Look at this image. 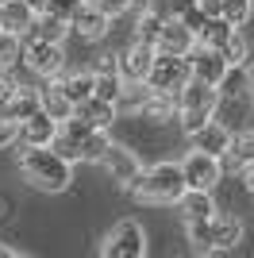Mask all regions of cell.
Listing matches in <instances>:
<instances>
[{
    "label": "cell",
    "instance_id": "cell-1",
    "mask_svg": "<svg viewBox=\"0 0 254 258\" xmlns=\"http://www.w3.org/2000/svg\"><path fill=\"white\" fill-rule=\"evenodd\" d=\"M23 181L39 193H66L74 185V162H66L54 147H16Z\"/></svg>",
    "mask_w": 254,
    "mask_h": 258
},
{
    "label": "cell",
    "instance_id": "cell-2",
    "mask_svg": "<svg viewBox=\"0 0 254 258\" xmlns=\"http://www.w3.org/2000/svg\"><path fill=\"white\" fill-rule=\"evenodd\" d=\"M123 189L143 205H177V197L185 193L181 162H154L150 170H139V177H131Z\"/></svg>",
    "mask_w": 254,
    "mask_h": 258
},
{
    "label": "cell",
    "instance_id": "cell-3",
    "mask_svg": "<svg viewBox=\"0 0 254 258\" xmlns=\"http://www.w3.org/2000/svg\"><path fill=\"white\" fill-rule=\"evenodd\" d=\"M216 100H220L216 85H208V81H201V77H189V85L177 93V123H181V131L189 135V131L204 127V123L212 119Z\"/></svg>",
    "mask_w": 254,
    "mask_h": 258
},
{
    "label": "cell",
    "instance_id": "cell-4",
    "mask_svg": "<svg viewBox=\"0 0 254 258\" xmlns=\"http://www.w3.org/2000/svg\"><path fill=\"white\" fill-rule=\"evenodd\" d=\"M193 77V62L189 54H154V62H150V74H147V85L154 93H173L177 97L181 89L189 85Z\"/></svg>",
    "mask_w": 254,
    "mask_h": 258
},
{
    "label": "cell",
    "instance_id": "cell-5",
    "mask_svg": "<svg viewBox=\"0 0 254 258\" xmlns=\"http://www.w3.org/2000/svg\"><path fill=\"white\" fill-rule=\"evenodd\" d=\"M20 58L31 66L39 77H54L66 70V43H46V39H20Z\"/></svg>",
    "mask_w": 254,
    "mask_h": 258
},
{
    "label": "cell",
    "instance_id": "cell-6",
    "mask_svg": "<svg viewBox=\"0 0 254 258\" xmlns=\"http://www.w3.org/2000/svg\"><path fill=\"white\" fill-rule=\"evenodd\" d=\"M104 254L108 258H143L147 254V231L135 220H119L112 227V235L104 239Z\"/></svg>",
    "mask_w": 254,
    "mask_h": 258
},
{
    "label": "cell",
    "instance_id": "cell-7",
    "mask_svg": "<svg viewBox=\"0 0 254 258\" xmlns=\"http://www.w3.org/2000/svg\"><path fill=\"white\" fill-rule=\"evenodd\" d=\"M181 173H185V189H216L223 181L220 177V158L216 154H204V151H193L185 154L181 162Z\"/></svg>",
    "mask_w": 254,
    "mask_h": 258
},
{
    "label": "cell",
    "instance_id": "cell-8",
    "mask_svg": "<svg viewBox=\"0 0 254 258\" xmlns=\"http://www.w3.org/2000/svg\"><path fill=\"white\" fill-rule=\"evenodd\" d=\"M154 46L150 43H139V39H131L127 46H119L116 50V70L123 81H147L150 74V62H154Z\"/></svg>",
    "mask_w": 254,
    "mask_h": 258
},
{
    "label": "cell",
    "instance_id": "cell-9",
    "mask_svg": "<svg viewBox=\"0 0 254 258\" xmlns=\"http://www.w3.org/2000/svg\"><path fill=\"white\" fill-rule=\"evenodd\" d=\"M212 119H220L231 135L254 127V97L250 93H246V97H220L216 108H212Z\"/></svg>",
    "mask_w": 254,
    "mask_h": 258
},
{
    "label": "cell",
    "instance_id": "cell-10",
    "mask_svg": "<svg viewBox=\"0 0 254 258\" xmlns=\"http://www.w3.org/2000/svg\"><path fill=\"white\" fill-rule=\"evenodd\" d=\"M108 27H112V16H104V12L96 8V4H89V0H81V8L70 16V31H74L77 39H85V43H100L108 35Z\"/></svg>",
    "mask_w": 254,
    "mask_h": 258
},
{
    "label": "cell",
    "instance_id": "cell-11",
    "mask_svg": "<svg viewBox=\"0 0 254 258\" xmlns=\"http://www.w3.org/2000/svg\"><path fill=\"white\" fill-rule=\"evenodd\" d=\"M58 135V119L50 112H35V116L20 119V131H16V147H50V139Z\"/></svg>",
    "mask_w": 254,
    "mask_h": 258
},
{
    "label": "cell",
    "instance_id": "cell-12",
    "mask_svg": "<svg viewBox=\"0 0 254 258\" xmlns=\"http://www.w3.org/2000/svg\"><path fill=\"white\" fill-rule=\"evenodd\" d=\"M100 166H104L108 177L119 181V185H127L131 177H139V170H143V166H139V154L131 151V147H123V143H112L104 151V158H100Z\"/></svg>",
    "mask_w": 254,
    "mask_h": 258
},
{
    "label": "cell",
    "instance_id": "cell-13",
    "mask_svg": "<svg viewBox=\"0 0 254 258\" xmlns=\"http://www.w3.org/2000/svg\"><path fill=\"white\" fill-rule=\"evenodd\" d=\"M189 62H193V77H201V81H208V85H220L223 70H227V58H223V50H216V46H193L189 50Z\"/></svg>",
    "mask_w": 254,
    "mask_h": 258
},
{
    "label": "cell",
    "instance_id": "cell-14",
    "mask_svg": "<svg viewBox=\"0 0 254 258\" xmlns=\"http://www.w3.org/2000/svg\"><path fill=\"white\" fill-rule=\"evenodd\" d=\"M135 119L143 127H166L169 119H177V97L173 93H150Z\"/></svg>",
    "mask_w": 254,
    "mask_h": 258
},
{
    "label": "cell",
    "instance_id": "cell-15",
    "mask_svg": "<svg viewBox=\"0 0 254 258\" xmlns=\"http://www.w3.org/2000/svg\"><path fill=\"white\" fill-rule=\"evenodd\" d=\"M243 220L235 212H212V250H231V247H239L243 243Z\"/></svg>",
    "mask_w": 254,
    "mask_h": 258
},
{
    "label": "cell",
    "instance_id": "cell-16",
    "mask_svg": "<svg viewBox=\"0 0 254 258\" xmlns=\"http://www.w3.org/2000/svg\"><path fill=\"white\" fill-rule=\"evenodd\" d=\"M189 147H193V151H204V154H216V158H220V154L231 147V131L223 127L220 119H208L204 127L189 131Z\"/></svg>",
    "mask_w": 254,
    "mask_h": 258
},
{
    "label": "cell",
    "instance_id": "cell-17",
    "mask_svg": "<svg viewBox=\"0 0 254 258\" xmlns=\"http://www.w3.org/2000/svg\"><path fill=\"white\" fill-rule=\"evenodd\" d=\"M193 46H197V35H193L181 20H173V16H169V20L162 23V31H158L154 50H162V54H189Z\"/></svg>",
    "mask_w": 254,
    "mask_h": 258
},
{
    "label": "cell",
    "instance_id": "cell-18",
    "mask_svg": "<svg viewBox=\"0 0 254 258\" xmlns=\"http://www.w3.org/2000/svg\"><path fill=\"white\" fill-rule=\"evenodd\" d=\"M20 39H46V43H66V39H70V20L54 16V12H35L31 27H27Z\"/></svg>",
    "mask_w": 254,
    "mask_h": 258
},
{
    "label": "cell",
    "instance_id": "cell-19",
    "mask_svg": "<svg viewBox=\"0 0 254 258\" xmlns=\"http://www.w3.org/2000/svg\"><path fill=\"white\" fill-rule=\"evenodd\" d=\"M74 116L85 119L89 127H116L119 116H116V104L112 100H100V97H85L74 104Z\"/></svg>",
    "mask_w": 254,
    "mask_h": 258
},
{
    "label": "cell",
    "instance_id": "cell-20",
    "mask_svg": "<svg viewBox=\"0 0 254 258\" xmlns=\"http://www.w3.org/2000/svg\"><path fill=\"white\" fill-rule=\"evenodd\" d=\"M177 212L181 220H208L216 212V201H212V189H185L177 197Z\"/></svg>",
    "mask_w": 254,
    "mask_h": 258
},
{
    "label": "cell",
    "instance_id": "cell-21",
    "mask_svg": "<svg viewBox=\"0 0 254 258\" xmlns=\"http://www.w3.org/2000/svg\"><path fill=\"white\" fill-rule=\"evenodd\" d=\"M216 93H220V97H246V93H250V70H246V62L227 66L223 77H220V85H216Z\"/></svg>",
    "mask_w": 254,
    "mask_h": 258
},
{
    "label": "cell",
    "instance_id": "cell-22",
    "mask_svg": "<svg viewBox=\"0 0 254 258\" xmlns=\"http://www.w3.org/2000/svg\"><path fill=\"white\" fill-rule=\"evenodd\" d=\"M42 112H50L54 119H70L74 116V100L62 93L58 77H46V85H42Z\"/></svg>",
    "mask_w": 254,
    "mask_h": 258
},
{
    "label": "cell",
    "instance_id": "cell-23",
    "mask_svg": "<svg viewBox=\"0 0 254 258\" xmlns=\"http://www.w3.org/2000/svg\"><path fill=\"white\" fill-rule=\"evenodd\" d=\"M235 31H239V27H231V23L223 20V16H208V20H204V27L197 31V43H201V46H216V50H223V46H227V39H231Z\"/></svg>",
    "mask_w": 254,
    "mask_h": 258
},
{
    "label": "cell",
    "instance_id": "cell-24",
    "mask_svg": "<svg viewBox=\"0 0 254 258\" xmlns=\"http://www.w3.org/2000/svg\"><path fill=\"white\" fill-rule=\"evenodd\" d=\"M35 20V8L27 0H4V16H0V27H8L12 35H23Z\"/></svg>",
    "mask_w": 254,
    "mask_h": 258
},
{
    "label": "cell",
    "instance_id": "cell-25",
    "mask_svg": "<svg viewBox=\"0 0 254 258\" xmlns=\"http://www.w3.org/2000/svg\"><path fill=\"white\" fill-rule=\"evenodd\" d=\"M54 77H58L62 93L74 100V104L85 100V97H93V70H74V74H66V70H62V74H54Z\"/></svg>",
    "mask_w": 254,
    "mask_h": 258
},
{
    "label": "cell",
    "instance_id": "cell-26",
    "mask_svg": "<svg viewBox=\"0 0 254 258\" xmlns=\"http://www.w3.org/2000/svg\"><path fill=\"white\" fill-rule=\"evenodd\" d=\"M185 239L193 254H212V216L208 220H185Z\"/></svg>",
    "mask_w": 254,
    "mask_h": 258
},
{
    "label": "cell",
    "instance_id": "cell-27",
    "mask_svg": "<svg viewBox=\"0 0 254 258\" xmlns=\"http://www.w3.org/2000/svg\"><path fill=\"white\" fill-rule=\"evenodd\" d=\"M162 23H166V16H158V12H139V16H135V39L154 46V43H158Z\"/></svg>",
    "mask_w": 254,
    "mask_h": 258
},
{
    "label": "cell",
    "instance_id": "cell-28",
    "mask_svg": "<svg viewBox=\"0 0 254 258\" xmlns=\"http://www.w3.org/2000/svg\"><path fill=\"white\" fill-rule=\"evenodd\" d=\"M227 151L235 154V158L243 162V170L246 166H254V127H246V131H239V135H231V147Z\"/></svg>",
    "mask_w": 254,
    "mask_h": 258
},
{
    "label": "cell",
    "instance_id": "cell-29",
    "mask_svg": "<svg viewBox=\"0 0 254 258\" xmlns=\"http://www.w3.org/2000/svg\"><path fill=\"white\" fill-rule=\"evenodd\" d=\"M250 12H254V0H223V20L231 23V27H243L246 20H250Z\"/></svg>",
    "mask_w": 254,
    "mask_h": 258
},
{
    "label": "cell",
    "instance_id": "cell-30",
    "mask_svg": "<svg viewBox=\"0 0 254 258\" xmlns=\"http://www.w3.org/2000/svg\"><path fill=\"white\" fill-rule=\"evenodd\" d=\"M20 58V35H12L8 27H0V66H12Z\"/></svg>",
    "mask_w": 254,
    "mask_h": 258
},
{
    "label": "cell",
    "instance_id": "cell-31",
    "mask_svg": "<svg viewBox=\"0 0 254 258\" xmlns=\"http://www.w3.org/2000/svg\"><path fill=\"white\" fill-rule=\"evenodd\" d=\"M246 54H250V43L243 39V31H235L231 39H227V46H223V58H227V62H246Z\"/></svg>",
    "mask_w": 254,
    "mask_h": 258
},
{
    "label": "cell",
    "instance_id": "cell-32",
    "mask_svg": "<svg viewBox=\"0 0 254 258\" xmlns=\"http://www.w3.org/2000/svg\"><path fill=\"white\" fill-rule=\"evenodd\" d=\"M16 131H20V123L12 116H0V151H8V147H16Z\"/></svg>",
    "mask_w": 254,
    "mask_h": 258
},
{
    "label": "cell",
    "instance_id": "cell-33",
    "mask_svg": "<svg viewBox=\"0 0 254 258\" xmlns=\"http://www.w3.org/2000/svg\"><path fill=\"white\" fill-rule=\"evenodd\" d=\"M89 4H96V8L104 12V16H112V20L127 16V8H131V0H89Z\"/></svg>",
    "mask_w": 254,
    "mask_h": 258
},
{
    "label": "cell",
    "instance_id": "cell-34",
    "mask_svg": "<svg viewBox=\"0 0 254 258\" xmlns=\"http://www.w3.org/2000/svg\"><path fill=\"white\" fill-rule=\"evenodd\" d=\"M177 20L185 23V27H189L193 35H197V31H201V27H204V20H208V16H204V12H201V4H197V8H189V12H185V16H177Z\"/></svg>",
    "mask_w": 254,
    "mask_h": 258
},
{
    "label": "cell",
    "instance_id": "cell-35",
    "mask_svg": "<svg viewBox=\"0 0 254 258\" xmlns=\"http://www.w3.org/2000/svg\"><path fill=\"white\" fill-rule=\"evenodd\" d=\"M77 8H81V0H50V8H46V12H54V16L70 20V16H74Z\"/></svg>",
    "mask_w": 254,
    "mask_h": 258
},
{
    "label": "cell",
    "instance_id": "cell-36",
    "mask_svg": "<svg viewBox=\"0 0 254 258\" xmlns=\"http://www.w3.org/2000/svg\"><path fill=\"white\" fill-rule=\"evenodd\" d=\"M189 8H197V0H169V16L177 20V16H185Z\"/></svg>",
    "mask_w": 254,
    "mask_h": 258
},
{
    "label": "cell",
    "instance_id": "cell-37",
    "mask_svg": "<svg viewBox=\"0 0 254 258\" xmlns=\"http://www.w3.org/2000/svg\"><path fill=\"white\" fill-rule=\"evenodd\" d=\"M239 181H243V193L254 201V166H246V170L239 173Z\"/></svg>",
    "mask_w": 254,
    "mask_h": 258
},
{
    "label": "cell",
    "instance_id": "cell-38",
    "mask_svg": "<svg viewBox=\"0 0 254 258\" xmlns=\"http://www.w3.org/2000/svg\"><path fill=\"white\" fill-rule=\"evenodd\" d=\"M12 216H16V201L0 193V220H12Z\"/></svg>",
    "mask_w": 254,
    "mask_h": 258
},
{
    "label": "cell",
    "instance_id": "cell-39",
    "mask_svg": "<svg viewBox=\"0 0 254 258\" xmlns=\"http://www.w3.org/2000/svg\"><path fill=\"white\" fill-rule=\"evenodd\" d=\"M27 4H31L35 12H46V8H50V0H27Z\"/></svg>",
    "mask_w": 254,
    "mask_h": 258
},
{
    "label": "cell",
    "instance_id": "cell-40",
    "mask_svg": "<svg viewBox=\"0 0 254 258\" xmlns=\"http://www.w3.org/2000/svg\"><path fill=\"white\" fill-rule=\"evenodd\" d=\"M16 254H20L16 247H4V243H0V258H16Z\"/></svg>",
    "mask_w": 254,
    "mask_h": 258
},
{
    "label": "cell",
    "instance_id": "cell-41",
    "mask_svg": "<svg viewBox=\"0 0 254 258\" xmlns=\"http://www.w3.org/2000/svg\"><path fill=\"white\" fill-rule=\"evenodd\" d=\"M246 70H250V74H254V50L246 54Z\"/></svg>",
    "mask_w": 254,
    "mask_h": 258
},
{
    "label": "cell",
    "instance_id": "cell-42",
    "mask_svg": "<svg viewBox=\"0 0 254 258\" xmlns=\"http://www.w3.org/2000/svg\"><path fill=\"white\" fill-rule=\"evenodd\" d=\"M250 97H254V74H250Z\"/></svg>",
    "mask_w": 254,
    "mask_h": 258
},
{
    "label": "cell",
    "instance_id": "cell-43",
    "mask_svg": "<svg viewBox=\"0 0 254 258\" xmlns=\"http://www.w3.org/2000/svg\"><path fill=\"white\" fill-rule=\"evenodd\" d=\"M0 16H4V4H0Z\"/></svg>",
    "mask_w": 254,
    "mask_h": 258
}]
</instances>
